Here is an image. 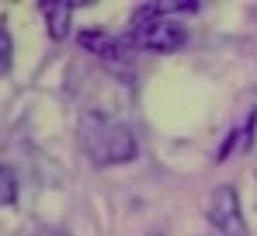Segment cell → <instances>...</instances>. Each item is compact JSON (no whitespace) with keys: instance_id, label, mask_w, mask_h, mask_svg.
I'll use <instances>...</instances> for the list:
<instances>
[{"instance_id":"obj_1","label":"cell","mask_w":257,"mask_h":236,"mask_svg":"<svg viewBox=\"0 0 257 236\" xmlns=\"http://www.w3.org/2000/svg\"><path fill=\"white\" fill-rule=\"evenodd\" d=\"M80 146L84 153L97 167H115V163H125L136 157V136L128 132L125 125L111 122V118L101 115H87L80 122Z\"/></svg>"},{"instance_id":"obj_2","label":"cell","mask_w":257,"mask_h":236,"mask_svg":"<svg viewBox=\"0 0 257 236\" xmlns=\"http://www.w3.org/2000/svg\"><path fill=\"white\" fill-rule=\"evenodd\" d=\"M184 39H188V32L171 14H160L153 4L136 7V18H132V42L136 45L153 49V52H171V49H181Z\"/></svg>"},{"instance_id":"obj_3","label":"cell","mask_w":257,"mask_h":236,"mask_svg":"<svg viewBox=\"0 0 257 236\" xmlns=\"http://www.w3.org/2000/svg\"><path fill=\"white\" fill-rule=\"evenodd\" d=\"M205 215H209V222H212L222 236H250L247 219H243V208H240V198H236V191H233L229 184L215 188L212 195H209Z\"/></svg>"},{"instance_id":"obj_4","label":"cell","mask_w":257,"mask_h":236,"mask_svg":"<svg viewBox=\"0 0 257 236\" xmlns=\"http://www.w3.org/2000/svg\"><path fill=\"white\" fill-rule=\"evenodd\" d=\"M45 11V21H49V35L59 42L66 39V32H70V11H73V4L70 0H59V4H42Z\"/></svg>"},{"instance_id":"obj_5","label":"cell","mask_w":257,"mask_h":236,"mask_svg":"<svg viewBox=\"0 0 257 236\" xmlns=\"http://www.w3.org/2000/svg\"><path fill=\"white\" fill-rule=\"evenodd\" d=\"M80 45L97 52V56H104V59H118L122 56V45L111 35H104V32H80Z\"/></svg>"},{"instance_id":"obj_6","label":"cell","mask_w":257,"mask_h":236,"mask_svg":"<svg viewBox=\"0 0 257 236\" xmlns=\"http://www.w3.org/2000/svg\"><path fill=\"white\" fill-rule=\"evenodd\" d=\"M14 198H18V177L11 167L0 163V205H14Z\"/></svg>"},{"instance_id":"obj_7","label":"cell","mask_w":257,"mask_h":236,"mask_svg":"<svg viewBox=\"0 0 257 236\" xmlns=\"http://www.w3.org/2000/svg\"><path fill=\"white\" fill-rule=\"evenodd\" d=\"M11 59H14V42H11V32L0 25V77L11 70Z\"/></svg>"},{"instance_id":"obj_8","label":"cell","mask_w":257,"mask_h":236,"mask_svg":"<svg viewBox=\"0 0 257 236\" xmlns=\"http://www.w3.org/2000/svg\"><path fill=\"white\" fill-rule=\"evenodd\" d=\"M39 236H70V233H63V229H39Z\"/></svg>"},{"instance_id":"obj_9","label":"cell","mask_w":257,"mask_h":236,"mask_svg":"<svg viewBox=\"0 0 257 236\" xmlns=\"http://www.w3.org/2000/svg\"><path fill=\"white\" fill-rule=\"evenodd\" d=\"M150 236H160V233H150Z\"/></svg>"}]
</instances>
